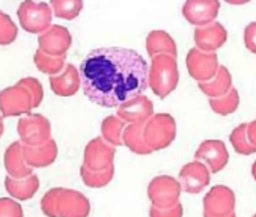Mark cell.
<instances>
[{"label": "cell", "instance_id": "6da1fadb", "mask_svg": "<svg viewBox=\"0 0 256 217\" xmlns=\"http://www.w3.org/2000/svg\"><path fill=\"white\" fill-rule=\"evenodd\" d=\"M84 95L102 107H119L150 88V65L132 48H94L80 64Z\"/></svg>", "mask_w": 256, "mask_h": 217}, {"label": "cell", "instance_id": "7a4b0ae2", "mask_svg": "<svg viewBox=\"0 0 256 217\" xmlns=\"http://www.w3.org/2000/svg\"><path fill=\"white\" fill-rule=\"evenodd\" d=\"M148 82L152 92L160 98H166L172 90H175L180 82L176 58L170 54H158L152 58Z\"/></svg>", "mask_w": 256, "mask_h": 217}, {"label": "cell", "instance_id": "3957f363", "mask_svg": "<svg viewBox=\"0 0 256 217\" xmlns=\"http://www.w3.org/2000/svg\"><path fill=\"white\" fill-rule=\"evenodd\" d=\"M142 134L150 150L160 151L168 148L176 136L175 118L169 114H156L142 126Z\"/></svg>", "mask_w": 256, "mask_h": 217}, {"label": "cell", "instance_id": "277c9868", "mask_svg": "<svg viewBox=\"0 0 256 217\" xmlns=\"http://www.w3.org/2000/svg\"><path fill=\"white\" fill-rule=\"evenodd\" d=\"M17 16L20 20V26L29 34H44L47 29L52 28L53 11L52 6L46 2H32L26 0L18 10Z\"/></svg>", "mask_w": 256, "mask_h": 217}, {"label": "cell", "instance_id": "5b68a950", "mask_svg": "<svg viewBox=\"0 0 256 217\" xmlns=\"http://www.w3.org/2000/svg\"><path fill=\"white\" fill-rule=\"evenodd\" d=\"M181 192V182L169 175H158L152 178L148 186V198L152 202V206L162 210L178 205Z\"/></svg>", "mask_w": 256, "mask_h": 217}, {"label": "cell", "instance_id": "8992f818", "mask_svg": "<svg viewBox=\"0 0 256 217\" xmlns=\"http://www.w3.org/2000/svg\"><path fill=\"white\" fill-rule=\"evenodd\" d=\"M20 140L26 146H40L52 140V124L40 114L23 116L17 124Z\"/></svg>", "mask_w": 256, "mask_h": 217}, {"label": "cell", "instance_id": "52a82bcc", "mask_svg": "<svg viewBox=\"0 0 256 217\" xmlns=\"http://www.w3.org/2000/svg\"><path fill=\"white\" fill-rule=\"evenodd\" d=\"M34 108V101L28 89L22 84L10 86L0 90V114L4 118L30 115Z\"/></svg>", "mask_w": 256, "mask_h": 217}, {"label": "cell", "instance_id": "ba28073f", "mask_svg": "<svg viewBox=\"0 0 256 217\" xmlns=\"http://www.w3.org/2000/svg\"><path fill=\"white\" fill-rule=\"evenodd\" d=\"M204 217H236L234 190L228 186H214L204 196Z\"/></svg>", "mask_w": 256, "mask_h": 217}, {"label": "cell", "instance_id": "9c48e42d", "mask_svg": "<svg viewBox=\"0 0 256 217\" xmlns=\"http://www.w3.org/2000/svg\"><path fill=\"white\" fill-rule=\"evenodd\" d=\"M186 64H187L190 77L194 78L198 83L211 80L220 68L217 53H206V52L199 50L198 47H193L188 50Z\"/></svg>", "mask_w": 256, "mask_h": 217}, {"label": "cell", "instance_id": "30bf717a", "mask_svg": "<svg viewBox=\"0 0 256 217\" xmlns=\"http://www.w3.org/2000/svg\"><path fill=\"white\" fill-rule=\"evenodd\" d=\"M116 156V148L107 144L102 138L92 139L83 154V166L90 170H106L113 166V160Z\"/></svg>", "mask_w": 256, "mask_h": 217}, {"label": "cell", "instance_id": "8fae6325", "mask_svg": "<svg viewBox=\"0 0 256 217\" xmlns=\"http://www.w3.org/2000/svg\"><path fill=\"white\" fill-rule=\"evenodd\" d=\"M89 212L90 202L83 193L58 187V217H88Z\"/></svg>", "mask_w": 256, "mask_h": 217}, {"label": "cell", "instance_id": "7c38bea8", "mask_svg": "<svg viewBox=\"0 0 256 217\" xmlns=\"http://www.w3.org/2000/svg\"><path fill=\"white\" fill-rule=\"evenodd\" d=\"M116 115L128 124H145L154 116V102L142 94L122 102L118 107Z\"/></svg>", "mask_w": 256, "mask_h": 217}, {"label": "cell", "instance_id": "4fadbf2b", "mask_svg": "<svg viewBox=\"0 0 256 217\" xmlns=\"http://www.w3.org/2000/svg\"><path fill=\"white\" fill-rule=\"evenodd\" d=\"M72 44V36L70 30L59 24H52L44 34L38 36L40 50L50 54V56H66Z\"/></svg>", "mask_w": 256, "mask_h": 217}, {"label": "cell", "instance_id": "5bb4252c", "mask_svg": "<svg viewBox=\"0 0 256 217\" xmlns=\"http://www.w3.org/2000/svg\"><path fill=\"white\" fill-rule=\"evenodd\" d=\"M210 175L211 172L205 163L193 160L181 168L178 181L181 182V187L186 193L196 194L210 184Z\"/></svg>", "mask_w": 256, "mask_h": 217}, {"label": "cell", "instance_id": "9a60e30c", "mask_svg": "<svg viewBox=\"0 0 256 217\" xmlns=\"http://www.w3.org/2000/svg\"><path fill=\"white\" fill-rule=\"evenodd\" d=\"M220 10L217 0H187L182 6V16L186 20L196 26H206L214 23Z\"/></svg>", "mask_w": 256, "mask_h": 217}, {"label": "cell", "instance_id": "2e32d148", "mask_svg": "<svg viewBox=\"0 0 256 217\" xmlns=\"http://www.w3.org/2000/svg\"><path fill=\"white\" fill-rule=\"evenodd\" d=\"M194 160L204 162L210 172L217 174L222 169H224V166L229 162V152L226 145L222 140H216V139H208L204 140L199 148L194 152Z\"/></svg>", "mask_w": 256, "mask_h": 217}, {"label": "cell", "instance_id": "e0dca14e", "mask_svg": "<svg viewBox=\"0 0 256 217\" xmlns=\"http://www.w3.org/2000/svg\"><path fill=\"white\" fill-rule=\"evenodd\" d=\"M194 44L199 50L206 53H216L228 40V30L218 22L194 29Z\"/></svg>", "mask_w": 256, "mask_h": 217}, {"label": "cell", "instance_id": "ac0fdd59", "mask_svg": "<svg viewBox=\"0 0 256 217\" xmlns=\"http://www.w3.org/2000/svg\"><path fill=\"white\" fill-rule=\"evenodd\" d=\"M4 163H5V169L8 175L12 178H26V176L34 175V169L26 163L24 145L22 144V140L12 142L6 148Z\"/></svg>", "mask_w": 256, "mask_h": 217}, {"label": "cell", "instance_id": "d6986e66", "mask_svg": "<svg viewBox=\"0 0 256 217\" xmlns=\"http://www.w3.org/2000/svg\"><path fill=\"white\" fill-rule=\"evenodd\" d=\"M52 90L59 96H72L82 86L78 70L72 64H66L64 71L58 76H50Z\"/></svg>", "mask_w": 256, "mask_h": 217}, {"label": "cell", "instance_id": "ffe728a7", "mask_svg": "<svg viewBox=\"0 0 256 217\" xmlns=\"http://www.w3.org/2000/svg\"><path fill=\"white\" fill-rule=\"evenodd\" d=\"M58 157V144L56 140H48L40 146H26L24 145V158L26 163L34 168H47L54 163Z\"/></svg>", "mask_w": 256, "mask_h": 217}, {"label": "cell", "instance_id": "44dd1931", "mask_svg": "<svg viewBox=\"0 0 256 217\" xmlns=\"http://www.w3.org/2000/svg\"><path fill=\"white\" fill-rule=\"evenodd\" d=\"M5 188L8 190V193L12 198L18 199V200H28V199L34 198V194L38 192L40 178L35 174L30 176H26V178H12V176L6 175Z\"/></svg>", "mask_w": 256, "mask_h": 217}, {"label": "cell", "instance_id": "7402d4cb", "mask_svg": "<svg viewBox=\"0 0 256 217\" xmlns=\"http://www.w3.org/2000/svg\"><path fill=\"white\" fill-rule=\"evenodd\" d=\"M146 52L150 58H156L158 54H170L176 58V42L175 40L164 30H152L146 36Z\"/></svg>", "mask_w": 256, "mask_h": 217}, {"label": "cell", "instance_id": "603a6c76", "mask_svg": "<svg viewBox=\"0 0 256 217\" xmlns=\"http://www.w3.org/2000/svg\"><path fill=\"white\" fill-rule=\"evenodd\" d=\"M198 86L206 96H210V100L211 98H220V96L226 95L234 88L232 86V76L224 65H220L217 74L211 80L199 83Z\"/></svg>", "mask_w": 256, "mask_h": 217}, {"label": "cell", "instance_id": "cb8c5ba5", "mask_svg": "<svg viewBox=\"0 0 256 217\" xmlns=\"http://www.w3.org/2000/svg\"><path fill=\"white\" fill-rule=\"evenodd\" d=\"M126 122H124L118 115L106 116L101 122V138L112 146L124 145V132Z\"/></svg>", "mask_w": 256, "mask_h": 217}, {"label": "cell", "instance_id": "d4e9b609", "mask_svg": "<svg viewBox=\"0 0 256 217\" xmlns=\"http://www.w3.org/2000/svg\"><path fill=\"white\" fill-rule=\"evenodd\" d=\"M142 126L144 124H128L125 127V132H124V145L128 150H130V151H133L134 154L148 156L152 151L150 150V146L144 140Z\"/></svg>", "mask_w": 256, "mask_h": 217}, {"label": "cell", "instance_id": "484cf974", "mask_svg": "<svg viewBox=\"0 0 256 217\" xmlns=\"http://www.w3.org/2000/svg\"><path fill=\"white\" fill-rule=\"evenodd\" d=\"M34 62L41 72H46L48 76H58L66 66V56H50L38 48L35 52Z\"/></svg>", "mask_w": 256, "mask_h": 217}, {"label": "cell", "instance_id": "4316f807", "mask_svg": "<svg viewBox=\"0 0 256 217\" xmlns=\"http://www.w3.org/2000/svg\"><path fill=\"white\" fill-rule=\"evenodd\" d=\"M210 106H211V108L216 114H218L222 116H228V115L234 114L238 108V106H240V94H238V90L235 88H232L226 95H223L220 98H211Z\"/></svg>", "mask_w": 256, "mask_h": 217}, {"label": "cell", "instance_id": "83f0119b", "mask_svg": "<svg viewBox=\"0 0 256 217\" xmlns=\"http://www.w3.org/2000/svg\"><path fill=\"white\" fill-rule=\"evenodd\" d=\"M53 16L64 20H74L83 10L82 0H52L50 2Z\"/></svg>", "mask_w": 256, "mask_h": 217}, {"label": "cell", "instance_id": "f1b7e54d", "mask_svg": "<svg viewBox=\"0 0 256 217\" xmlns=\"http://www.w3.org/2000/svg\"><path fill=\"white\" fill-rule=\"evenodd\" d=\"M80 175H82L83 182H84L88 187L100 188V187L107 186V184L113 180L114 168H110V169H106V170H90V169H88V168H84V166L82 164V168H80Z\"/></svg>", "mask_w": 256, "mask_h": 217}, {"label": "cell", "instance_id": "f546056e", "mask_svg": "<svg viewBox=\"0 0 256 217\" xmlns=\"http://www.w3.org/2000/svg\"><path fill=\"white\" fill-rule=\"evenodd\" d=\"M229 140H230L232 148H234L238 154H242V156L254 154V150L250 146L248 139H247V122L236 126V127L232 130V133H230V136H229Z\"/></svg>", "mask_w": 256, "mask_h": 217}, {"label": "cell", "instance_id": "4dcf8cb0", "mask_svg": "<svg viewBox=\"0 0 256 217\" xmlns=\"http://www.w3.org/2000/svg\"><path fill=\"white\" fill-rule=\"evenodd\" d=\"M18 35V28L12 18L0 11V46H8L16 41Z\"/></svg>", "mask_w": 256, "mask_h": 217}, {"label": "cell", "instance_id": "1f68e13d", "mask_svg": "<svg viewBox=\"0 0 256 217\" xmlns=\"http://www.w3.org/2000/svg\"><path fill=\"white\" fill-rule=\"evenodd\" d=\"M18 84L24 86L28 89V92L32 96V101H34V108L38 107L41 102H42V98H44V89H42V84L40 83L38 78L35 77H24L18 82Z\"/></svg>", "mask_w": 256, "mask_h": 217}, {"label": "cell", "instance_id": "d6a6232c", "mask_svg": "<svg viewBox=\"0 0 256 217\" xmlns=\"http://www.w3.org/2000/svg\"><path fill=\"white\" fill-rule=\"evenodd\" d=\"M41 210L47 217H58V187L50 188L42 196Z\"/></svg>", "mask_w": 256, "mask_h": 217}, {"label": "cell", "instance_id": "836d02e7", "mask_svg": "<svg viewBox=\"0 0 256 217\" xmlns=\"http://www.w3.org/2000/svg\"><path fill=\"white\" fill-rule=\"evenodd\" d=\"M0 217H23V208L10 198H0Z\"/></svg>", "mask_w": 256, "mask_h": 217}, {"label": "cell", "instance_id": "e575fe53", "mask_svg": "<svg viewBox=\"0 0 256 217\" xmlns=\"http://www.w3.org/2000/svg\"><path fill=\"white\" fill-rule=\"evenodd\" d=\"M184 214V210H182V205L178 204L172 208H166V210H162V208H157V206H152L150 208V217H182Z\"/></svg>", "mask_w": 256, "mask_h": 217}, {"label": "cell", "instance_id": "d590c367", "mask_svg": "<svg viewBox=\"0 0 256 217\" xmlns=\"http://www.w3.org/2000/svg\"><path fill=\"white\" fill-rule=\"evenodd\" d=\"M244 44L246 48L256 54V22H252L244 29Z\"/></svg>", "mask_w": 256, "mask_h": 217}, {"label": "cell", "instance_id": "8d00e7d4", "mask_svg": "<svg viewBox=\"0 0 256 217\" xmlns=\"http://www.w3.org/2000/svg\"><path fill=\"white\" fill-rule=\"evenodd\" d=\"M247 139H248L250 146L256 152V120L252 122H247Z\"/></svg>", "mask_w": 256, "mask_h": 217}, {"label": "cell", "instance_id": "74e56055", "mask_svg": "<svg viewBox=\"0 0 256 217\" xmlns=\"http://www.w3.org/2000/svg\"><path fill=\"white\" fill-rule=\"evenodd\" d=\"M252 176L254 178V181H256V162L252 164Z\"/></svg>", "mask_w": 256, "mask_h": 217}, {"label": "cell", "instance_id": "f35d334b", "mask_svg": "<svg viewBox=\"0 0 256 217\" xmlns=\"http://www.w3.org/2000/svg\"><path fill=\"white\" fill-rule=\"evenodd\" d=\"M4 130H5V127H4V121H0V138H2V134H4Z\"/></svg>", "mask_w": 256, "mask_h": 217}, {"label": "cell", "instance_id": "ab89813d", "mask_svg": "<svg viewBox=\"0 0 256 217\" xmlns=\"http://www.w3.org/2000/svg\"><path fill=\"white\" fill-rule=\"evenodd\" d=\"M4 120V116H2V114H0V121H2Z\"/></svg>", "mask_w": 256, "mask_h": 217}, {"label": "cell", "instance_id": "60d3db41", "mask_svg": "<svg viewBox=\"0 0 256 217\" xmlns=\"http://www.w3.org/2000/svg\"><path fill=\"white\" fill-rule=\"evenodd\" d=\"M252 217H256V214H254V216H252Z\"/></svg>", "mask_w": 256, "mask_h": 217}]
</instances>
